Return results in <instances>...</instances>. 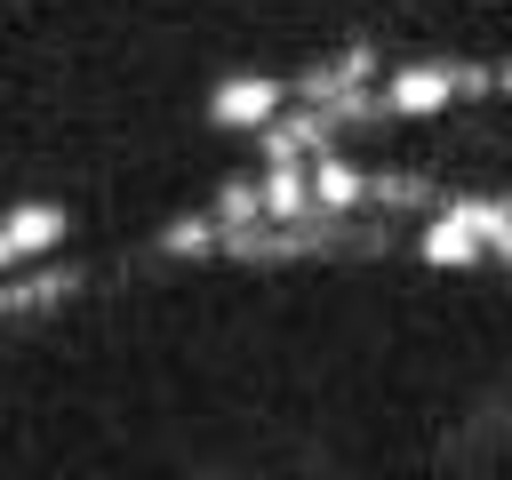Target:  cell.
<instances>
[{
    "instance_id": "6da1fadb",
    "label": "cell",
    "mask_w": 512,
    "mask_h": 480,
    "mask_svg": "<svg viewBox=\"0 0 512 480\" xmlns=\"http://www.w3.org/2000/svg\"><path fill=\"white\" fill-rule=\"evenodd\" d=\"M480 88V72H464V64H400L392 80H384V96H376V112H400V120H424V112H448L456 96H472Z\"/></svg>"
},
{
    "instance_id": "7a4b0ae2",
    "label": "cell",
    "mask_w": 512,
    "mask_h": 480,
    "mask_svg": "<svg viewBox=\"0 0 512 480\" xmlns=\"http://www.w3.org/2000/svg\"><path fill=\"white\" fill-rule=\"evenodd\" d=\"M56 232H64L56 208H24V216H8V224H0V272H8V264H32Z\"/></svg>"
},
{
    "instance_id": "3957f363",
    "label": "cell",
    "mask_w": 512,
    "mask_h": 480,
    "mask_svg": "<svg viewBox=\"0 0 512 480\" xmlns=\"http://www.w3.org/2000/svg\"><path fill=\"white\" fill-rule=\"evenodd\" d=\"M504 88H512V72H504Z\"/></svg>"
}]
</instances>
